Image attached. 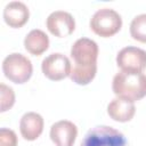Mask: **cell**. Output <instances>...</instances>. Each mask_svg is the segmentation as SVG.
Returning a JSON list of instances; mask_svg holds the SVG:
<instances>
[{"label": "cell", "mask_w": 146, "mask_h": 146, "mask_svg": "<svg viewBox=\"0 0 146 146\" xmlns=\"http://www.w3.org/2000/svg\"><path fill=\"white\" fill-rule=\"evenodd\" d=\"M71 58L73 60L71 80L80 86L90 83L97 73V43L88 38L78 39L71 48Z\"/></svg>", "instance_id": "6da1fadb"}, {"label": "cell", "mask_w": 146, "mask_h": 146, "mask_svg": "<svg viewBox=\"0 0 146 146\" xmlns=\"http://www.w3.org/2000/svg\"><path fill=\"white\" fill-rule=\"evenodd\" d=\"M112 90L117 97L140 100L146 96V75L143 72L120 71L113 78Z\"/></svg>", "instance_id": "7a4b0ae2"}, {"label": "cell", "mask_w": 146, "mask_h": 146, "mask_svg": "<svg viewBox=\"0 0 146 146\" xmlns=\"http://www.w3.org/2000/svg\"><path fill=\"white\" fill-rule=\"evenodd\" d=\"M80 146H128L125 136L108 125L91 128L83 137Z\"/></svg>", "instance_id": "3957f363"}, {"label": "cell", "mask_w": 146, "mask_h": 146, "mask_svg": "<svg viewBox=\"0 0 146 146\" xmlns=\"http://www.w3.org/2000/svg\"><path fill=\"white\" fill-rule=\"evenodd\" d=\"M121 27L122 18L120 14L112 8L98 9L90 19L91 31L102 38H110L116 34Z\"/></svg>", "instance_id": "277c9868"}, {"label": "cell", "mask_w": 146, "mask_h": 146, "mask_svg": "<svg viewBox=\"0 0 146 146\" xmlns=\"http://www.w3.org/2000/svg\"><path fill=\"white\" fill-rule=\"evenodd\" d=\"M2 72L11 82L22 84L25 83L33 73L31 60L23 54L13 52L8 55L2 62Z\"/></svg>", "instance_id": "5b68a950"}, {"label": "cell", "mask_w": 146, "mask_h": 146, "mask_svg": "<svg viewBox=\"0 0 146 146\" xmlns=\"http://www.w3.org/2000/svg\"><path fill=\"white\" fill-rule=\"evenodd\" d=\"M42 73L46 78H48L51 81H60L71 74L72 65L70 59L60 54V52H54L47 56L41 64Z\"/></svg>", "instance_id": "8992f818"}, {"label": "cell", "mask_w": 146, "mask_h": 146, "mask_svg": "<svg viewBox=\"0 0 146 146\" xmlns=\"http://www.w3.org/2000/svg\"><path fill=\"white\" fill-rule=\"evenodd\" d=\"M116 65L121 71L143 72L146 68V51L133 46L124 47L116 55Z\"/></svg>", "instance_id": "52a82bcc"}, {"label": "cell", "mask_w": 146, "mask_h": 146, "mask_svg": "<svg viewBox=\"0 0 146 146\" xmlns=\"http://www.w3.org/2000/svg\"><path fill=\"white\" fill-rule=\"evenodd\" d=\"M46 25L48 31L57 38L68 36L75 30V21L73 16L64 10L52 11L47 17Z\"/></svg>", "instance_id": "ba28073f"}, {"label": "cell", "mask_w": 146, "mask_h": 146, "mask_svg": "<svg viewBox=\"0 0 146 146\" xmlns=\"http://www.w3.org/2000/svg\"><path fill=\"white\" fill-rule=\"evenodd\" d=\"M76 136V125L68 120L57 121L50 128V139L55 146H73Z\"/></svg>", "instance_id": "9c48e42d"}, {"label": "cell", "mask_w": 146, "mask_h": 146, "mask_svg": "<svg viewBox=\"0 0 146 146\" xmlns=\"http://www.w3.org/2000/svg\"><path fill=\"white\" fill-rule=\"evenodd\" d=\"M30 17L27 6L22 1H11L6 5L3 9V19L7 25L14 29L24 26Z\"/></svg>", "instance_id": "30bf717a"}, {"label": "cell", "mask_w": 146, "mask_h": 146, "mask_svg": "<svg viewBox=\"0 0 146 146\" xmlns=\"http://www.w3.org/2000/svg\"><path fill=\"white\" fill-rule=\"evenodd\" d=\"M19 131L25 140H35L43 131V119L39 113L27 112L19 121Z\"/></svg>", "instance_id": "8fae6325"}, {"label": "cell", "mask_w": 146, "mask_h": 146, "mask_svg": "<svg viewBox=\"0 0 146 146\" xmlns=\"http://www.w3.org/2000/svg\"><path fill=\"white\" fill-rule=\"evenodd\" d=\"M136 113V106L133 102L116 97L110 102L107 105V114L111 119L117 122H128L130 121Z\"/></svg>", "instance_id": "7c38bea8"}, {"label": "cell", "mask_w": 146, "mask_h": 146, "mask_svg": "<svg viewBox=\"0 0 146 146\" xmlns=\"http://www.w3.org/2000/svg\"><path fill=\"white\" fill-rule=\"evenodd\" d=\"M24 47L31 55L40 56L49 48V38L42 30L34 29L26 34Z\"/></svg>", "instance_id": "4fadbf2b"}, {"label": "cell", "mask_w": 146, "mask_h": 146, "mask_svg": "<svg viewBox=\"0 0 146 146\" xmlns=\"http://www.w3.org/2000/svg\"><path fill=\"white\" fill-rule=\"evenodd\" d=\"M130 35L138 42L146 43V14L137 15L130 23Z\"/></svg>", "instance_id": "5bb4252c"}, {"label": "cell", "mask_w": 146, "mask_h": 146, "mask_svg": "<svg viewBox=\"0 0 146 146\" xmlns=\"http://www.w3.org/2000/svg\"><path fill=\"white\" fill-rule=\"evenodd\" d=\"M0 95H1V106L0 112H6L13 107L15 104V92L14 90L6 86L5 83L0 84Z\"/></svg>", "instance_id": "9a60e30c"}, {"label": "cell", "mask_w": 146, "mask_h": 146, "mask_svg": "<svg viewBox=\"0 0 146 146\" xmlns=\"http://www.w3.org/2000/svg\"><path fill=\"white\" fill-rule=\"evenodd\" d=\"M0 146H17L16 133L8 128H1V130H0Z\"/></svg>", "instance_id": "2e32d148"}]
</instances>
